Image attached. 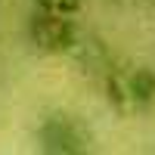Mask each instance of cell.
Listing matches in <instances>:
<instances>
[{
  "instance_id": "4",
  "label": "cell",
  "mask_w": 155,
  "mask_h": 155,
  "mask_svg": "<svg viewBox=\"0 0 155 155\" xmlns=\"http://www.w3.org/2000/svg\"><path fill=\"white\" fill-rule=\"evenodd\" d=\"M37 6L50 12H62V16H74L84 6V0H37Z\"/></svg>"
},
{
  "instance_id": "1",
  "label": "cell",
  "mask_w": 155,
  "mask_h": 155,
  "mask_svg": "<svg viewBox=\"0 0 155 155\" xmlns=\"http://www.w3.org/2000/svg\"><path fill=\"white\" fill-rule=\"evenodd\" d=\"M106 96L118 115L146 112L155 102V71L149 65L134 68H109L106 71Z\"/></svg>"
},
{
  "instance_id": "3",
  "label": "cell",
  "mask_w": 155,
  "mask_h": 155,
  "mask_svg": "<svg viewBox=\"0 0 155 155\" xmlns=\"http://www.w3.org/2000/svg\"><path fill=\"white\" fill-rule=\"evenodd\" d=\"M28 37L31 44L47 56H62V53H71L78 47V25L71 16H62V12H50L41 9L31 16L28 22Z\"/></svg>"
},
{
  "instance_id": "2",
  "label": "cell",
  "mask_w": 155,
  "mask_h": 155,
  "mask_svg": "<svg viewBox=\"0 0 155 155\" xmlns=\"http://www.w3.org/2000/svg\"><path fill=\"white\" fill-rule=\"evenodd\" d=\"M37 149L47 155H84L93 149V134L71 112H50L37 124Z\"/></svg>"
}]
</instances>
